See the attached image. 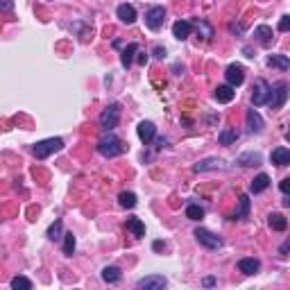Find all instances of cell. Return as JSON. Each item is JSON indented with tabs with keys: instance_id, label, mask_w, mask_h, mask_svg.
Returning <instances> with one entry per match:
<instances>
[{
	"instance_id": "cell-1",
	"label": "cell",
	"mask_w": 290,
	"mask_h": 290,
	"mask_svg": "<svg viewBox=\"0 0 290 290\" xmlns=\"http://www.w3.org/2000/svg\"><path fill=\"white\" fill-rule=\"evenodd\" d=\"M97 152L102 156H107V159H113V156H118L125 152V145L123 141L118 139V136L113 134V132H104L102 139L97 141Z\"/></svg>"
},
{
	"instance_id": "cell-2",
	"label": "cell",
	"mask_w": 290,
	"mask_h": 290,
	"mask_svg": "<svg viewBox=\"0 0 290 290\" xmlns=\"http://www.w3.org/2000/svg\"><path fill=\"white\" fill-rule=\"evenodd\" d=\"M61 147H64V141L61 139H46V141H39L37 145L32 147V152H34V156L37 159H48L50 154H54V152H59Z\"/></svg>"
},
{
	"instance_id": "cell-3",
	"label": "cell",
	"mask_w": 290,
	"mask_h": 290,
	"mask_svg": "<svg viewBox=\"0 0 290 290\" xmlns=\"http://www.w3.org/2000/svg\"><path fill=\"white\" fill-rule=\"evenodd\" d=\"M118 120H120V104L118 102H111L102 113H100V127H102L104 132H111V129L118 125Z\"/></svg>"
},
{
	"instance_id": "cell-4",
	"label": "cell",
	"mask_w": 290,
	"mask_h": 290,
	"mask_svg": "<svg viewBox=\"0 0 290 290\" xmlns=\"http://www.w3.org/2000/svg\"><path fill=\"white\" fill-rule=\"evenodd\" d=\"M270 89H272V86H270L263 77H258V80L254 82V86H252V104L254 107H261V104L268 102Z\"/></svg>"
},
{
	"instance_id": "cell-5",
	"label": "cell",
	"mask_w": 290,
	"mask_h": 290,
	"mask_svg": "<svg viewBox=\"0 0 290 290\" xmlns=\"http://www.w3.org/2000/svg\"><path fill=\"white\" fill-rule=\"evenodd\" d=\"M195 238H197V242H199V245H204L206 249H220L222 247V238L215 236L213 231L204 229V227L195 229Z\"/></svg>"
},
{
	"instance_id": "cell-6",
	"label": "cell",
	"mask_w": 290,
	"mask_h": 290,
	"mask_svg": "<svg viewBox=\"0 0 290 290\" xmlns=\"http://www.w3.org/2000/svg\"><path fill=\"white\" fill-rule=\"evenodd\" d=\"M163 21H166V7L154 5L145 11V25L150 27V30H154V32L163 25Z\"/></svg>"
},
{
	"instance_id": "cell-7",
	"label": "cell",
	"mask_w": 290,
	"mask_h": 290,
	"mask_svg": "<svg viewBox=\"0 0 290 290\" xmlns=\"http://www.w3.org/2000/svg\"><path fill=\"white\" fill-rule=\"evenodd\" d=\"M286 97H288V84L279 82V84L274 86V91L270 89V97L265 104H270V109H281L286 104Z\"/></svg>"
},
{
	"instance_id": "cell-8",
	"label": "cell",
	"mask_w": 290,
	"mask_h": 290,
	"mask_svg": "<svg viewBox=\"0 0 290 290\" xmlns=\"http://www.w3.org/2000/svg\"><path fill=\"white\" fill-rule=\"evenodd\" d=\"M225 77H227V84L236 89V86H241L242 82H245V68H242L241 64H231L229 68H227Z\"/></svg>"
},
{
	"instance_id": "cell-9",
	"label": "cell",
	"mask_w": 290,
	"mask_h": 290,
	"mask_svg": "<svg viewBox=\"0 0 290 290\" xmlns=\"http://www.w3.org/2000/svg\"><path fill=\"white\" fill-rule=\"evenodd\" d=\"M166 277L161 274H150V277H145V279H139V288H145V290H163L166 288Z\"/></svg>"
},
{
	"instance_id": "cell-10",
	"label": "cell",
	"mask_w": 290,
	"mask_h": 290,
	"mask_svg": "<svg viewBox=\"0 0 290 290\" xmlns=\"http://www.w3.org/2000/svg\"><path fill=\"white\" fill-rule=\"evenodd\" d=\"M136 134H139V139L143 141L145 145H147L150 141H154V136H156L154 123H150V120H143V123H139V127H136Z\"/></svg>"
},
{
	"instance_id": "cell-11",
	"label": "cell",
	"mask_w": 290,
	"mask_h": 290,
	"mask_svg": "<svg viewBox=\"0 0 290 290\" xmlns=\"http://www.w3.org/2000/svg\"><path fill=\"white\" fill-rule=\"evenodd\" d=\"M254 39H256L263 48H270L274 41V34H272V27L270 25H258L256 30H254Z\"/></svg>"
},
{
	"instance_id": "cell-12",
	"label": "cell",
	"mask_w": 290,
	"mask_h": 290,
	"mask_svg": "<svg viewBox=\"0 0 290 290\" xmlns=\"http://www.w3.org/2000/svg\"><path fill=\"white\" fill-rule=\"evenodd\" d=\"M213 97L218 100L220 104H229L234 97H236V91H234V86H229V84H220L218 89L213 91Z\"/></svg>"
},
{
	"instance_id": "cell-13",
	"label": "cell",
	"mask_w": 290,
	"mask_h": 290,
	"mask_svg": "<svg viewBox=\"0 0 290 290\" xmlns=\"http://www.w3.org/2000/svg\"><path fill=\"white\" fill-rule=\"evenodd\" d=\"M191 32H193V23L191 21H177L175 25H172V37L179 39V41L188 39L191 37Z\"/></svg>"
},
{
	"instance_id": "cell-14",
	"label": "cell",
	"mask_w": 290,
	"mask_h": 290,
	"mask_svg": "<svg viewBox=\"0 0 290 290\" xmlns=\"http://www.w3.org/2000/svg\"><path fill=\"white\" fill-rule=\"evenodd\" d=\"M247 132L249 134H258V132H263V118L258 116L256 109H249L247 111Z\"/></svg>"
},
{
	"instance_id": "cell-15",
	"label": "cell",
	"mask_w": 290,
	"mask_h": 290,
	"mask_svg": "<svg viewBox=\"0 0 290 290\" xmlns=\"http://www.w3.org/2000/svg\"><path fill=\"white\" fill-rule=\"evenodd\" d=\"M270 159H272V163L274 166H288L290 163V150L288 147H274L272 150V154H270Z\"/></svg>"
},
{
	"instance_id": "cell-16",
	"label": "cell",
	"mask_w": 290,
	"mask_h": 290,
	"mask_svg": "<svg viewBox=\"0 0 290 290\" xmlns=\"http://www.w3.org/2000/svg\"><path fill=\"white\" fill-rule=\"evenodd\" d=\"M116 14H118V18L123 23H127V25H132V23L136 21V9L132 5H127V2H125V5H118Z\"/></svg>"
},
{
	"instance_id": "cell-17",
	"label": "cell",
	"mask_w": 290,
	"mask_h": 290,
	"mask_svg": "<svg viewBox=\"0 0 290 290\" xmlns=\"http://www.w3.org/2000/svg\"><path fill=\"white\" fill-rule=\"evenodd\" d=\"M268 225L272 227L274 231H286L288 229V220H286L284 213H270L268 215Z\"/></svg>"
},
{
	"instance_id": "cell-18",
	"label": "cell",
	"mask_w": 290,
	"mask_h": 290,
	"mask_svg": "<svg viewBox=\"0 0 290 290\" xmlns=\"http://www.w3.org/2000/svg\"><path fill=\"white\" fill-rule=\"evenodd\" d=\"M258 268H261V263H258L256 258H241L238 261V270L242 274H256Z\"/></svg>"
},
{
	"instance_id": "cell-19",
	"label": "cell",
	"mask_w": 290,
	"mask_h": 290,
	"mask_svg": "<svg viewBox=\"0 0 290 290\" xmlns=\"http://www.w3.org/2000/svg\"><path fill=\"white\" fill-rule=\"evenodd\" d=\"M268 64L272 66V68L284 70V73L290 68V59H288V54H270V57H268Z\"/></svg>"
},
{
	"instance_id": "cell-20",
	"label": "cell",
	"mask_w": 290,
	"mask_h": 290,
	"mask_svg": "<svg viewBox=\"0 0 290 290\" xmlns=\"http://www.w3.org/2000/svg\"><path fill=\"white\" fill-rule=\"evenodd\" d=\"M215 168H222V159H215V156H211V159H204V161L195 163L193 170L195 172H206V170H215Z\"/></svg>"
},
{
	"instance_id": "cell-21",
	"label": "cell",
	"mask_w": 290,
	"mask_h": 290,
	"mask_svg": "<svg viewBox=\"0 0 290 290\" xmlns=\"http://www.w3.org/2000/svg\"><path fill=\"white\" fill-rule=\"evenodd\" d=\"M139 52V43H129L127 48L123 50V54H120V64L125 66V68H129L132 66V61H134V54Z\"/></svg>"
},
{
	"instance_id": "cell-22",
	"label": "cell",
	"mask_w": 290,
	"mask_h": 290,
	"mask_svg": "<svg viewBox=\"0 0 290 290\" xmlns=\"http://www.w3.org/2000/svg\"><path fill=\"white\" fill-rule=\"evenodd\" d=\"M127 231H132L136 238L145 236V225L141 222V218H127Z\"/></svg>"
},
{
	"instance_id": "cell-23",
	"label": "cell",
	"mask_w": 290,
	"mask_h": 290,
	"mask_svg": "<svg viewBox=\"0 0 290 290\" xmlns=\"http://www.w3.org/2000/svg\"><path fill=\"white\" fill-rule=\"evenodd\" d=\"M268 186H270V177L265 172H261V175H256L252 182V193H263Z\"/></svg>"
},
{
	"instance_id": "cell-24",
	"label": "cell",
	"mask_w": 290,
	"mask_h": 290,
	"mask_svg": "<svg viewBox=\"0 0 290 290\" xmlns=\"http://www.w3.org/2000/svg\"><path fill=\"white\" fill-rule=\"evenodd\" d=\"M193 25H195V30H197V34H202V39H204V41H211V37H213V27H211L209 23L199 21V18H197Z\"/></svg>"
},
{
	"instance_id": "cell-25",
	"label": "cell",
	"mask_w": 290,
	"mask_h": 290,
	"mask_svg": "<svg viewBox=\"0 0 290 290\" xmlns=\"http://www.w3.org/2000/svg\"><path fill=\"white\" fill-rule=\"evenodd\" d=\"M247 215H249V197H247V195H241V197H238L236 218H238V220H245Z\"/></svg>"
},
{
	"instance_id": "cell-26",
	"label": "cell",
	"mask_w": 290,
	"mask_h": 290,
	"mask_svg": "<svg viewBox=\"0 0 290 290\" xmlns=\"http://www.w3.org/2000/svg\"><path fill=\"white\" fill-rule=\"evenodd\" d=\"M102 279L107 281V284H116V281H120V270L116 268V265H107V268L102 270Z\"/></svg>"
},
{
	"instance_id": "cell-27",
	"label": "cell",
	"mask_w": 290,
	"mask_h": 290,
	"mask_svg": "<svg viewBox=\"0 0 290 290\" xmlns=\"http://www.w3.org/2000/svg\"><path fill=\"white\" fill-rule=\"evenodd\" d=\"M118 202L123 209H134L136 206V195L132 193V191H125V193L118 195Z\"/></svg>"
},
{
	"instance_id": "cell-28",
	"label": "cell",
	"mask_w": 290,
	"mask_h": 290,
	"mask_svg": "<svg viewBox=\"0 0 290 290\" xmlns=\"http://www.w3.org/2000/svg\"><path fill=\"white\" fill-rule=\"evenodd\" d=\"M186 218L188 220H202L204 218V209L199 204H188L186 206Z\"/></svg>"
},
{
	"instance_id": "cell-29",
	"label": "cell",
	"mask_w": 290,
	"mask_h": 290,
	"mask_svg": "<svg viewBox=\"0 0 290 290\" xmlns=\"http://www.w3.org/2000/svg\"><path fill=\"white\" fill-rule=\"evenodd\" d=\"M238 163H242V166H258L261 163V154L258 152H247V154H242L238 159Z\"/></svg>"
},
{
	"instance_id": "cell-30",
	"label": "cell",
	"mask_w": 290,
	"mask_h": 290,
	"mask_svg": "<svg viewBox=\"0 0 290 290\" xmlns=\"http://www.w3.org/2000/svg\"><path fill=\"white\" fill-rule=\"evenodd\" d=\"M236 139H238V132H234V129H222L220 134H218V141H220V145H231Z\"/></svg>"
},
{
	"instance_id": "cell-31",
	"label": "cell",
	"mask_w": 290,
	"mask_h": 290,
	"mask_svg": "<svg viewBox=\"0 0 290 290\" xmlns=\"http://www.w3.org/2000/svg\"><path fill=\"white\" fill-rule=\"evenodd\" d=\"M9 286L14 290H30L32 288V281L27 279V277H14V279L9 281Z\"/></svg>"
},
{
	"instance_id": "cell-32",
	"label": "cell",
	"mask_w": 290,
	"mask_h": 290,
	"mask_svg": "<svg viewBox=\"0 0 290 290\" xmlns=\"http://www.w3.org/2000/svg\"><path fill=\"white\" fill-rule=\"evenodd\" d=\"M61 229H64L61 220H54L52 225L48 227V234H46V236H48L50 241H59V238H61Z\"/></svg>"
},
{
	"instance_id": "cell-33",
	"label": "cell",
	"mask_w": 290,
	"mask_h": 290,
	"mask_svg": "<svg viewBox=\"0 0 290 290\" xmlns=\"http://www.w3.org/2000/svg\"><path fill=\"white\" fill-rule=\"evenodd\" d=\"M75 252V236L73 234H64V254L66 256H73Z\"/></svg>"
},
{
	"instance_id": "cell-34",
	"label": "cell",
	"mask_w": 290,
	"mask_h": 290,
	"mask_svg": "<svg viewBox=\"0 0 290 290\" xmlns=\"http://www.w3.org/2000/svg\"><path fill=\"white\" fill-rule=\"evenodd\" d=\"M290 30V16H281L279 21V32H288Z\"/></svg>"
},
{
	"instance_id": "cell-35",
	"label": "cell",
	"mask_w": 290,
	"mask_h": 290,
	"mask_svg": "<svg viewBox=\"0 0 290 290\" xmlns=\"http://www.w3.org/2000/svg\"><path fill=\"white\" fill-rule=\"evenodd\" d=\"M14 9V0H0V11H11Z\"/></svg>"
},
{
	"instance_id": "cell-36",
	"label": "cell",
	"mask_w": 290,
	"mask_h": 290,
	"mask_svg": "<svg viewBox=\"0 0 290 290\" xmlns=\"http://www.w3.org/2000/svg\"><path fill=\"white\" fill-rule=\"evenodd\" d=\"M279 188H281V193H284V195H288V191H290V179H281Z\"/></svg>"
},
{
	"instance_id": "cell-37",
	"label": "cell",
	"mask_w": 290,
	"mask_h": 290,
	"mask_svg": "<svg viewBox=\"0 0 290 290\" xmlns=\"http://www.w3.org/2000/svg\"><path fill=\"white\" fill-rule=\"evenodd\" d=\"M154 57H159V59H161V57H166V48L156 46V48H154Z\"/></svg>"
},
{
	"instance_id": "cell-38",
	"label": "cell",
	"mask_w": 290,
	"mask_h": 290,
	"mask_svg": "<svg viewBox=\"0 0 290 290\" xmlns=\"http://www.w3.org/2000/svg\"><path fill=\"white\" fill-rule=\"evenodd\" d=\"M139 64H147V54H145V52H139Z\"/></svg>"
},
{
	"instance_id": "cell-39",
	"label": "cell",
	"mask_w": 290,
	"mask_h": 290,
	"mask_svg": "<svg viewBox=\"0 0 290 290\" xmlns=\"http://www.w3.org/2000/svg\"><path fill=\"white\" fill-rule=\"evenodd\" d=\"M279 252H281V256H286V254H288V242H284V245H281Z\"/></svg>"
},
{
	"instance_id": "cell-40",
	"label": "cell",
	"mask_w": 290,
	"mask_h": 290,
	"mask_svg": "<svg viewBox=\"0 0 290 290\" xmlns=\"http://www.w3.org/2000/svg\"><path fill=\"white\" fill-rule=\"evenodd\" d=\"M213 284H215L213 277H206V279H204V286H213Z\"/></svg>"
}]
</instances>
